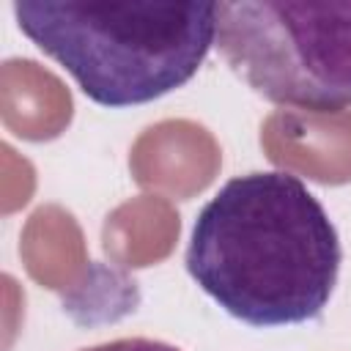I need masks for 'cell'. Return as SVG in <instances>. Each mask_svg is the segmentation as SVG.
I'll return each mask as SVG.
<instances>
[{
    "mask_svg": "<svg viewBox=\"0 0 351 351\" xmlns=\"http://www.w3.org/2000/svg\"><path fill=\"white\" fill-rule=\"evenodd\" d=\"M80 351H181V348L165 340H151V337H121V340L99 343L90 348H80Z\"/></svg>",
    "mask_w": 351,
    "mask_h": 351,
    "instance_id": "4",
    "label": "cell"
},
{
    "mask_svg": "<svg viewBox=\"0 0 351 351\" xmlns=\"http://www.w3.org/2000/svg\"><path fill=\"white\" fill-rule=\"evenodd\" d=\"M19 30L101 107H134L186 85L217 36V3L14 0Z\"/></svg>",
    "mask_w": 351,
    "mask_h": 351,
    "instance_id": "2",
    "label": "cell"
},
{
    "mask_svg": "<svg viewBox=\"0 0 351 351\" xmlns=\"http://www.w3.org/2000/svg\"><path fill=\"white\" fill-rule=\"evenodd\" d=\"M214 47L271 104L307 112L351 107V0L217 3Z\"/></svg>",
    "mask_w": 351,
    "mask_h": 351,
    "instance_id": "3",
    "label": "cell"
},
{
    "mask_svg": "<svg viewBox=\"0 0 351 351\" xmlns=\"http://www.w3.org/2000/svg\"><path fill=\"white\" fill-rule=\"evenodd\" d=\"M184 263L228 315L269 329L324 313L343 247L326 208L299 176L258 170L230 178L200 208Z\"/></svg>",
    "mask_w": 351,
    "mask_h": 351,
    "instance_id": "1",
    "label": "cell"
}]
</instances>
